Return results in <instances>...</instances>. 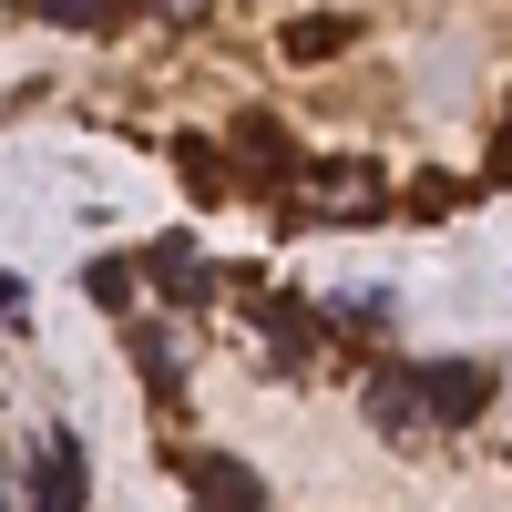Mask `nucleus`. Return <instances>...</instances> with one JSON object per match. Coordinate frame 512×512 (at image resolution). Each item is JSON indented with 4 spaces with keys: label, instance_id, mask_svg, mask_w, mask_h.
I'll use <instances>...</instances> for the list:
<instances>
[{
    "label": "nucleus",
    "instance_id": "10",
    "mask_svg": "<svg viewBox=\"0 0 512 512\" xmlns=\"http://www.w3.org/2000/svg\"><path fill=\"white\" fill-rule=\"evenodd\" d=\"M134 359H144L154 390H175V328H134Z\"/></svg>",
    "mask_w": 512,
    "mask_h": 512
},
{
    "label": "nucleus",
    "instance_id": "8",
    "mask_svg": "<svg viewBox=\"0 0 512 512\" xmlns=\"http://www.w3.org/2000/svg\"><path fill=\"white\" fill-rule=\"evenodd\" d=\"M21 11H31V21H62V31H103L123 0H21Z\"/></svg>",
    "mask_w": 512,
    "mask_h": 512
},
{
    "label": "nucleus",
    "instance_id": "3",
    "mask_svg": "<svg viewBox=\"0 0 512 512\" xmlns=\"http://www.w3.org/2000/svg\"><path fill=\"white\" fill-rule=\"evenodd\" d=\"M256 328H267V349L277 359H318V308H297V297H267V308H256Z\"/></svg>",
    "mask_w": 512,
    "mask_h": 512
},
{
    "label": "nucleus",
    "instance_id": "6",
    "mask_svg": "<svg viewBox=\"0 0 512 512\" xmlns=\"http://www.w3.org/2000/svg\"><path fill=\"white\" fill-rule=\"evenodd\" d=\"M431 400H441V420L482 410V400H492V369H431Z\"/></svg>",
    "mask_w": 512,
    "mask_h": 512
},
{
    "label": "nucleus",
    "instance_id": "2",
    "mask_svg": "<svg viewBox=\"0 0 512 512\" xmlns=\"http://www.w3.org/2000/svg\"><path fill=\"white\" fill-rule=\"evenodd\" d=\"M369 420H379L390 441H420V431L441 420V400H431V369H379V379H369Z\"/></svg>",
    "mask_w": 512,
    "mask_h": 512
},
{
    "label": "nucleus",
    "instance_id": "5",
    "mask_svg": "<svg viewBox=\"0 0 512 512\" xmlns=\"http://www.w3.org/2000/svg\"><path fill=\"white\" fill-rule=\"evenodd\" d=\"M144 277H154L164 297H205V267H195V246H185V236H164V246L144 256Z\"/></svg>",
    "mask_w": 512,
    "mask_h": 512
},
{
    "label": "nucleus",
    "instance_id": "12",
    "mask_svg": "<svg viewBox=\"0 0 512 512\" xmlns=\"http://www.w3.org/2000/svg\"><path fill=\"white\" fill-rule=\"evenodd\" d=\"M492 175H512V123H502V144H492Z\"/></svg>",
    "mask_w": 512,
    "mask_h": 512
},
{
    "label": "nucleus",
    "instance_id": "9",
    "mask_svg": "<svg viewBox=\"0 0 512 512\" xmlns=\"http://www.w3.org/2000/svg\"><path fill=\"white\" fill-rule=\"evenodd\" d=\"M349 31H359V21H297V31H287V62H328Z\"/></svg>",
    "mask_w": 512,
    "mask_h": 512
},
{
    "label": "nucleus",
    "instance_id": "1",
    "mask_svg": "<svg viewBox=\"0 0 512 512\" xmlns=\"http://www.w3.org/2000/svg\"><path fill=\"white\" fill-rule=\"evenodd\" d=\"M287 205L318 216V226H349V216H379V175H369V164H318V175L287 185Z\"/></svg>",
    "mask_w": 512,
    "mask_h": 512
},
{
    "label": "nucleus",
    "instance_id": "7",
    "mask_svg": "<svg viewBox=\"0 0 512 512\" xmlns=\"http://www.w3.org/2000/svg\"><path fill=\"white\" fill-rule=\"evenodd\" d=\"M31 492H52V502H82V451L52 441V461H31Z\"/></svg>",
    "mask_w": 512,
    "mask_h": 512
},
{
    "label": "nucleus",
    "instance_id": "11",
    "mask_svg": "<svg viewBox=\"0 0 512 512\" xmlns=\"http://www.w3.org/2000/svg\"><path fill=\"white\" fill-rule=\"evenodd\" d=\"M144 11H164V21H195V11H205V0H144Z\"/></svg>",
    "mask_w": 512,
    "mask_h": 512
},
{
    "label": "nucleus",
    "instance_id": "4",
    "mask_svg": "<svg viewBox=\"0 0 512 512\" xmlns=\"http://www.w3.org/2000/svg\"><path fill=\"white\" fill-rule=\"evenodd\" d=\"M185 482L216 492V502H267V482H256L246 461H216V451H185Z\"/></svg>",
    "mask_w": 512,
    "mask_h": 512
}]
</instances>
